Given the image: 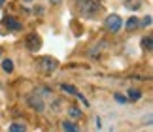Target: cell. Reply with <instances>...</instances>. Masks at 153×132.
Segmentation results:
<instances>
[{
  "mask_svg": "<svg viewBox=\"0 0 153 132\" xmlns=\"http://www.w3.org/2000/svg\"><path fill=\"white\" fill-rule=\"evenodd\" d=\"M78 10L83 17H93L100 11V4L97 0H78Z\"/></svg>",
  "mask_w": 153,
  "mask_h": 132,
  "instance_id": "obj_1",
  "label": "cell"
},
{
  "mask_svg": "<svg viewBox=\"0 0 153 132\" xmlns=\"http://www.w3.org/2000/svg\"><path fill=\"white\" fill-rule=\"evenodd\" d=\"M104 25H106V30H110V32H117V30H119V28H121V17L119 15H108V17H106V23H104Z\"/></svg>",
  "mask_w": 153,
  "mask_h": 132,
  "instance_id": "obj_2",
  "label": "cell"
},
{
  "mask_svg": "<svg viewBox=\"0 0 153 132\" xmlns=\"http://www.w3.org/2000/svg\"><path fill=\"white\" fill-rule=\"evenodd\" d=\"M25 44L28 47V51H38L40 47H42V40H40L38 34H28L27 40H25Z\"/></svg>",
  "mask_w": 153,
  "mask_h": 132,
  "instance_id": "obj_3",
  "label": "cell"
},
{
  "mask_svg": "<svg viewBox=\"0 0 153 132\" xmlns=\"http://www.w3.org/2000/svg\"><path fill=\"white\" fill-rule=\"evenodd\" d=\"M38 64L42 66V70L45 72V74H51V72L57 68V61H55V59H51V57H42L38 61Z\"/></svg>",
  "mask_w": 153,
  "mask_h": 132,
  "instance_id": "obj_4",
  "label": "cell"
},
{
  "mask_svg": "<svg viewBox=\"0 0 153 132\" xmlns=\"http://www.w3.org/2000/svg\"><path fill=\"white\" fill-rule=\"evenodd\" d=\"M27 102H28V104H30L36 111H44V108H45V106H44V100H42V98H38V96H34V94L27 96Z\"/></svg>",
  "mask_w": 153,
  "mask_h": 132,
  "instance_id": "obj_5",
  "label": "cell"
},
{
  "mask_svg": "<svg viewBox=\"0 0 153 132\" xmlns=\"http://www.w3.org/2000/svg\"><path fill=\"white\" fill-rule=\"evenodd\" d=\"M4 25L8 27V30H21V23L15 17H4Z\"/></svg>",
  "mask_w": 153,
  "mask_h": 132,
  "instance_id": "obj_6",
  "label": "cell"
},
{
  "mask_svg": "<svg viewBox=\"0 0 153 132\" xmlns=\"http://www.w3.org/2000/svg\"><path fill=\"white\" fill-rule=\"evenodd\" d=\"M140 96H142V93H140L138 89H128L127 100H131V102H136V100H140Z\"/></svg>",
  "mask_w": 153,
  "mask_h": 132,
  "instance_id": "obj_7",
  "label": "cell"
},
{
  "mask_svg": "<svg viewBox=\"0 0 153 132\" xmlns=\"http://www.w3.org/2000/svg\"><path fill=\"white\" fill-rule=\"evenodd\" d=\"M62 130L64 132H79L78 125H76V123H70V121H64L62 123Z\"/></svg>",
  "mask_w": 153,
  "mask_h": 132,
  "instance_id": "obj_8",
  "label": "cell"
},
{
  "mask_svg": "<svg viewBox=\"0 0 153 132\" xmlns=\"http://www.w3.org/2000/svg\"><path fill=\"white\" fill-rule=\"evenodd\" d=\"M142 49L144 51H151L153 49V38L151 36H146V38L142 40Z\"/></svg>",
  "mask_w": 153,
  "mask_h": 132,
  "instance_id": "obj_9",
  "label": "cell"
},
{
  "mask_svg": "<svg viewBox=\"0 0 153 132\" xmlns=\"http://www.w3.org/2000/svg\"><path fill=\"white\" fill-rule=\"evenodd\" d=\"M68 115L72 117V119H79L81 115H83V113H81V110H79V108H76V106H70V108H68Z\"/></svg>",
  "mask_w": 153,
  "mask_h": 132,
  "instance_id": "obj_10",
  "label": "cell"
},
{
  "mask_svg": "<svg viewBox=\"0 0 153 132\" xmlns=\"http://www.w3.org/2000/svg\"><path fill=\"white\" fill-rule=\"evenodd\" d=\"M125 27H127V30H134L136 27H140L138 25V19H136V17H128L127 23H125Z\"/></svg>",
  "mask_w": 153,
  "mask_h": 132,
  "instance_id": "obj_11",
  "label": "cell"
},
{
  "mask_svg": "<svg viewBox=\"0 0 153 132\" xmlns=\"http://www.w3.org/2000/svg\"><path fill=\"white\" fill-rule=\"evenodd\" d=\"M2 70L6 72V74H11V72H13V62H11L10 59H6V61H2Z\"/></svg>",
  "mask_w": 153,
  "mask_h": 132,
  "instance_id": "obj_12",
  "label": "cell"
},
{
  "mask_svg": "<svg viewBox=\"0 0 153 132\" xmlns=\"http://www.w3.org/2000/svg\"><path fill=\"white\" fill-rule=\"evenodd\" d=\"M10 132H27V128H25V125H21V123H11Z\"/></svg>",
  "mask_w": 153,
  "mask_h": 132,
  "instance_id": "obj_13",
  "label": "cell"
},
{
  "mask_svg": "<svg viewBox=\"0 0 153 132\" xmlns=\"http://www.w3.org/2000/svg\"><path fill=\"white\" fill-rule=\"evenodd\" d=\"M61 89H62L64 93H68V94H76V93H78V91H76V87H72V85H66V83H62V85H61Z\"/></svg>",
  "mask_w": 153,
  "mask_h": 132,
  "instance_id": "obj_14",
  "label": "cell"
},
{
  "mask_svg": "<svg viewBox=\"0 0 153 132\" xmlns=\"http://www.w3.org/2000/svg\"><path fill=\"white\" fill-rule=\"evenodd\" d=\"M140 6L142 4H140L138 0H127V8H131V10H138Z\"/></svg>",
  "mask_w": 153,
  "mask_h": 132,
  "instance_id": "obj_15",
  "label": "cell"
},
{
  "mask_svg": "<svg viewBox=\"0 0 153 132\" xmlns=\"http://www.w3.org/2000/svg\"><path fill=\"white\" fill-rule=\"evenodd\" d=\"M114 98H115L117 102H119V104H125V102H128V100H127L125 96H123V94H119V93H115V94H114Z\"/></svg>",
  "mask_w": 153,
  "mask_h": 132,
  "instance_id": "obj_16",
  "label": "cell"
},
{
  "mask_svg": "<svg viewBox=\"0 0 153 132\" xmlns=\"http://www.w3.org/2000/svg\"><path fill=\"white\" fill-rule=\"evenodd\" d=\"M138 25H142V27H149V25H151V15H148L142 23H138Z\"/></svg>",
  "mask_w": 153,
  "mask_h": 132,
  "instance_id": "obj_17",
  "label": "cell"
},
{
  "mask_svg": "<svg viewBox=\"0 0 153 132\" xmlns=\"http://www.w3.org/2000/svg\"><path fill=\"white\" fill-rule=\"evenodd\" d=\"M76 96H78V98H79L81 102H83V104H85V106H87V104H89V102H87V98H85V96H83V94H81V93H76Z\"/></svg>",
  "mask_w": 153,
  "mask_h": 132,
  "instance_id": "obj_18",
  "label": "cell"
},
{
  "mask_svg": "<svg viewBox=\"0 0 153 132\" xmlns=\"http://www.w3.org/2000/svg\"><path fill=\"white\" fill-rule=\"evenodd\" d=\"M51 2H53V4H59V2H61V0H51Z\"/></svg>",
  "mask_w": 153,
  "mask_h": 132,
  "instance_id": "obj_19",
  "label": "cell"
},
{
  "mask_svg": "<svg viewBox=\"0 0 153 132\" xmlns=\"http://www.w3.org/2000/svg\"><path fill=\"white\" fill-rule=\"evenodd\" d=\"M2 6H4V0H0V8H2Z\"/></svg>",
  "mask_w": 153,
  "mask_h": 132,
  "instance_id": "obj_20",
  "label": "cell"
},
{
  "mask_svg": "<svg viewBox=\"0 0 153 132\" xmlns=\"http://www.w3.org/2000/svg\"><path fill=\"white\" fill-rule=\"evenodd\" d=\"M23 2H32V0H23Z\"/></svg>",
  "mask_w": 153,
  "mask_h": 132,
  "instance_id": "obj_21",
  "label": "cell"
}]
</instances>
